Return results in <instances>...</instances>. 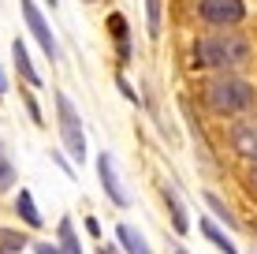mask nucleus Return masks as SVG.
Listing matches in <instances>:
<instances>
[{
	"mask_svg": "<svg viewBox=\"0 0 257 254\" xmlns=\"http://www.w3.org/2000/svg\"><path fill=\"white\" fill-rule=\"evenodd\" d=\"M201 98H205V109L216 116H250L257 109V86L235 71H220L205 82Z\"/></svg>",
	"mask_w": 257,
	"mask_h": 254,
	"instance_id": "1",
	"label": "nucleus"
},
{
	"mask_svg": "<svg viewBox=\"0 0 257 254\" xmlns=\"http://www.w3.org/2000/svg\"><path fill=\"white\" fill-rule=\"evenodd\" d=\"M246 60H250V41L235 30L205 34L190 49V64L205 67V71H231V67H242Z\"/></svg>",
	"mask_w": 257,
	"mask_h": 254,
	"instance_id": "2",
	"label": "nucleus"
},
{
	"mask_svg": "<svg viewBox=\"0 0 257 254\" xmlns=\"http://www.w3.org/2000/svg\"><path fill=\"white\" fill-rule=\"evenodd\" d=\"M56 124H60V146H64L71 164L86 161V131H82V116H78L75 101L64 90H56Z\"/></svg>",
	"mask_w": 257,
	"mask_h": 254,
	"instance_id": "3",
	"label": "nucleus"
},
{
	"mask_svg": "<svg viewBox=\"0 0 257 254\" xmlns=\"http://www.w3.org/2000/svg\"><path fill=\"white\" fill-rule=\"evenodd\" d=\"M198 19L205 26H216V30H231L246 19V0H201Z\"/></svg>",
	"mask_w": 257,
	"mask_h": 254,
	"instance_id": "4",
	"label": "nucleus"
},
{
	"mask_svg": "<svg viewBox=\"0 0 257 254\" xmlns=\"http://www.w3.org/2000/svg\"><path fill=\"white\" fill-rule=\"evenodd\" d=\"M19 8H23V19H26V30L34 34V41L41 45V52L56 64L60 60V45H56V34H52V26H49V19L41 15V8L34 4V0H19Z\"/></svg>",
	"mask_w": 257,
	"mask_h": 254,
	"instance_id": "5",
	"label": "nucleus"
},
{
	"mask_svg": "<svg viewBox=\"0 0 257 254\" xmlns=\"http://www.w3.org/2000/svg\"><path fill=\"white\" fill-rule=\"evenodd\" d=\"M97 180H101V187H104V195H108L112 206H119V209L131 206V195H127V187H123V180L116 172V161H112L108 150L97 153Z\"/></svg>",
	"mask_w": 257,
	"mask_h": 254,
	"instance_id": "6",
	"label": "nucleus"
},
{
	"mask_svg": "<svg viewBox=\"0 0 257 254\" xmlns=\"http://www.w3.org/2000/svg\"><path fill=\"white\" fill-rule=\"evenodd\" d=\"M227 142L238 157H246L250 164H257V116H246V120H235L231 131H227Z\"/></svg>",
	"mask_w": 257,
	"mask_h": 254,
	"instance_id": "7",
	"label": "nucleus"
},
{
	"mask_svg": "<svg viewBox=\"0 0 257 254\" xmlns=\"http://www.w3.org/2000/svg\"><path fill=\"white\" fill-rule=\"evenodd\" d=\"M12 60H15V71H19V78L30 86V90H38V86H41V75H38V67H34V60H30V52H26L23 38L12 41Z\"/></svg>",
	"mask_w": 257,
	"mask_h": 254,
	"instance_id": "8",
	"label": "nucleus"
},
{
	"mask_svg": "<svg viewBox=\"0 0 257 254\" xmlns=\"http://www.w3.org/2000/svg\"><path fill=\"white\" fill-rule=\"evenodd\" d=\"M116 239H119V247H123V254H153V247H149V239L142 235L135 224H116Z\"/></svg>",
	"mask_w": 257,
	"mask_h": 254,
	"instance_id": "9",
	"label": "nucleus"
},
{
	"mask_svg": "<svg viewBox=\"0 0 257 254\" xmlns=\"http://www.w3.org/2000/svg\"><path fill=\"white\" fill-rule=\"evenodd\" d=\"M198 228H201V235H205V239L212 243V247H216L220 254H238V247H235V239L227 232H220V224L212 221V217H201L198 221Z\"/></svg>",
	"mask_w": 257,
	"mask_h": 254,
	"instance_id": "10",
	"label": "nucleus"
},
{
	"mask_svg": "<svg viewBox=\"0 0 257 254\" xmlns=\"http://www.w3.org/2000/svg\"><path fill=\"white\" fill-rule=\"evenodd\" d=\"M164 206H168V213H172V232H175V235H187V232H190V217H187L183 198L175 195L172 187H164Z\"/></svg>",
	"mask_w": 257,
	"mask_h": 254,
	"instance_id": "11",
	"label": "nucleus"
},
{
	"mask_svg": "<svg viewBox=\"0 0 257 254\" xmlns=\"http://www.w3.org/2000/svg\"><path fill=\"white\" fill-rule=\"evenodd\" d=\"M56 247L64 250V254H82V239H78V228H75V221L64 213L60 217V224H56Z\"/></svg>",
	"mask_w": 257,
	"mask_h": 254,
	"instance_id": "12",
	"label": "nucleus"
},
{
	"mask_svg": "<svg viewBox=\"0 0 257 254\" xmlns=\"http://www.w3.org/2000/svg\"><path fill=\"white\" fill-rule=\"evenodd\" d=\"M12 206H15V213H19V221L26 224V228H41V213H38V206H34L30 191H19Z\"/></svg>",
	"mask_w": 257,
	"mask_h": 254,
	"instance_id": "13",
	"label": "nucleus"
},
{
	"mask_svg": "<svg viewBox=\"0 0 257 254\" xmlns=\"http://www.w3.org/2000/svg\"><path fill=\"white\" fill-rule=\"evenodd\" d=\"M205 206H209V213H212V221L216 224H227V228H238V221H235V213H231V206L224 202V198L216 195V191H205Z\"/></svg>",
	"mask_w": 257,
	"mask_h": 254,
	"instance_id": "14",
	"label": "nucleus"
},
{
	"mask_svg": "<svg viewBox=\"0 0 257 254\" xmlns=\"http://www.w3.org/2000/svg\"><path fill=\"white\" fill-rule=\"evenodd\" d=\"M26 247H30L26 232H19V228H4V224H0V254H23Z\"/></svg>",
	"mask_w": 257,
	"mask_h": 254,
	"instance_id": "15",
	"label": "nucleus"
},
{
	"mask_svg": "<svg viewBox=\"0 0 257 254\" xmlns=\"http://www.w3.org/2000/svg\"><path fill=\"white\" fill-rule=\"evenodd\" d=\"M15 180H19V168L12 164V157H8V150H4V142H0V195L15 187Z\"/></svg>",
	"mask_w": 257,
	"mask_h": 254,
	"instance_id": "16",
	"label": "nucleus"
},
{
	"mask_svg": "<svg viewBox=\"0 0 257 254\" xmlns=\"http://www.w3.org/2000/svg\"><path fill=\"white\" fill-rule=\"evenodd\" d=\"M108 30H112V38H116L119 60H127L131 49H127V23H123V15H108Z\"/></svg>",
	"mask_w": 257,
	"mask_h": 254,
	"instance_id": "17",
	"label": "nucleus"
},
{
	"mask_svg": "<svg viewBox=\"0 0 257 254\" xmlns=\"http://www.w3.org/2000/svg\"><path fill=\"white\" fill-rule=\"evenodd\" d=\"M146 26L149 38H161V0H146Z\"/></svg>",
	"mask_w": 257,
	"mask_h": 254,
	"instance_id": "18",
	"label": "nucleus"
},
{
	"mask_svg": "<svg viewBox=\"0 0 257 254\" xmlns=\"http://www.w3.org/2000/svg\"><path fill=\"white\" fill-rule=\"evenodd\" d=\"M23 105H26V116H30L38 127H45V116H41V109H38V101H34V94H30V90L23 94Z\"/></svg>",
	"mask_w": 257,
	"mask_h": 254,
	"instance_id": "19",
	"label": "nucleus"
},
{
	"mask_svg": "<svg viewBox=\"0 0 257 254\" xmlns=\"http://www.w3.org/2000/svg\"><path fill=\"white\" fill-rule=\"evenodd\" d=\"M34 254H64L56 243H34Z\"/></svg>",
	"mask_w": 257,
	"mask_h": 254,
	"instance_id": "20",
	"label": "nucleus"
},
{
	"mask_svg": "<svg viewBox=\"0 0 257 254\" xmlns=\"http://www.w3.org/2000/svg\"><path fill=\"white\" fill-rule=\"evenodd\" d=\"M86 228H90L93 235H101V224H97V217H86Z\"/></svg>",
	"mask_w": 257,
	"mask_h": 254,
	"instance_id": "21",
	"label": "nucleus"
},
{
	"mask_svg": "<svg viewBox=\"0 0 257 254\" xmlns=\"http://www.w3.org/2000/svg\"><path fill=\"white\" fill-rule=\"evenodd\" d=\"M101 254H119L116 247H108V243H104V247H101Z\"/></svg>",
	"mask_w": 257,
	"mask_h": 254,
	"instance_id": "22",
	"label": "nucleus"
},
{
	"mask_svg": "<svg viewBox=\"0 0 257 254\" xmlns=\"http://www.w3.org/2000/svg\"><path fill=\"white\" fill-rule=\"evenodd\" d=\"M4 90H8V82H4V71H0V98H4Z\"/></svg>",
	"mask_w": 257,
	"mask_h": 254,
	"instance_id": "23",
	"label": "nucleus"
},
{
	"mask_svg": "<svg viewBox=\"0 0 257 254\" xmlns=\"http://www.w3.org/2000/svg\"><path fill=\"white\" fill-rule=\"evenodd\" d=\"M250 232H253V235H257V221H253V224H250Z\"/></svg>",
	"mask_w": 257,
	"mask_h": 254,
	"instance_id": "24",
	"label": "nucleus"
},
{
	"mask_svg": "<svg viewBox=\"0 0 257 254\" xmlns=\"http://www.w3.org/2000/svg\"><path fill=\"white\" fill-rule=\"evenodd\" d=\"M172 254H187V250H183V247H179V250H172Z\"/></svg>",
	"mask_w": 257,
	"mask_h": 254,
	"instance_id": "25",
	"label": "nucleus"
},
{
	"mask_svg": "<svg viewBox=\"0 0 257 254\" xmlns=\"http://www.w3.org/2000/svg\"><path fill=\"white\" fill-rule=\"evenodd\" d=\"M49 8H56V0H49Z\"/></svg>",
	"mask_w": 257,
	"mask_h": 254,
	"instance_id": "26",
	"label": "nucleus"
},
{
	"mask_svg": "<svg viewBox=\"0 0 257 254\" xmlns=\"http://www.w3.org/2000/svg\"><path fill=\"white\" fill-rule=\"evenodd\" d=\"M253 254H257V250H253Z\"/></svg>",
	"mask_w": 257,
	"mask_h": 254,
	"instance_id": "27",
	"label": "nucleus"
}]
</instances>
